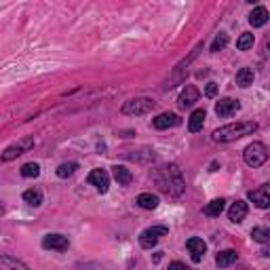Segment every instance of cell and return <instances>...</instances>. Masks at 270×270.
<instances>
[{
	"label": "cell",
	"instance_id": "16",
	"mask_svg": "<svg viewBox=\"0 0 270 270\" xmlns=\"http://www.w3.org/2000/svg\"><path fill=\"white\" fill-rule=\"evenodd\" d=\"M112 173H114V179L118 182V186H129L131 179H133L131 171L127 167H123V165H114V167H112Z\"/></svg>",
	"mask_w": 270,
	"mask_h": 270
},
{
	"label": "cell",
	"instance_id": "24",
	"mask_svg": "<svg viewBox=\"0 0 270 270\" xmlns=\"http://www.w3.org/2000/svg\"><path fill=\"white\" fill-rule=\"evenodd\" d=\"M253 42H255L253 34L245 32V34H241V36H238V40H236V49H238V51H249V49L253 47Z\"/></svg>",
	"mask_w": 270,
	"mask_h": 270
},
{
	"label": "cell",
	"instance_id": "7",
	"mask_svg": "<svg viewBox=\"0 0 270 270\" xmlns=\"http://www.w3.org/2000/svg\"><path fill=\"white\" fill-rule=\"evenodd\" d=\"M238 110H241V104L236 102V99H232V97H224V99H220V102L216 104V114L220 118H228V116L236 114Z\"/></svg>",
	"mask_w": 270,
	"mask_h": 270
},
{
	"label": "cell",
	"instance_id": "15",
	"mask_svg": "<svg viewBox=\"0 0 270 270\" xmlns=\"http://www.w3.org/2000/svg\"><path fill=\"white\" fill-rule=\"evenodd\" d=\"M268 9L266 7H255L253 11H251V15H249V23L253 25V27H262V25H266L268 23Z\"/></svg>",
	"mask_w": 270,
	"mask_h": 270
},
{
	"label": "cell",
	"instance_id": "12",
	"mask_svg": "<svg viewBox=\"0 0 270 270\" xmlns=\"http://www.w3.org/2000/svg\"><path fill=\"white\" fill-rule=\"evenodd\" d=\"M249 201L260 207V209H268L270 207V194H268V184H264V186H260L258 190H251L249 192Z\"/></svg>",
	"mask_w": 270,
	"mask_h": 270
},
{
	"label": "cell",
	"instance_id": "5",
	"mask_svg": "<svg viewBox=\"0 0 270 270\" xmlns=\"http://www.w3.org/2000/svg\"><path fill=\"white\" fill-rule=\"evenodd\" d=\"M167 234H169L167 226H152V228H148L139 234V245L144 249H152L161 241V236H167Z\"/></svg>",
	"mask_w": 270,
	"mask_h": 270
},
{
	"label": "cell",
	"instance_id": "21",
	"mask_svg": "<svg viewBox=\"0 0 270 270\" xmlns=\"http://www.w3.org/2000/svg\"><path fill=\"white\" fill-rule=\"evenodd\" d=\"M0 270H30L23 262L11 258V255H3L0 258Z\"/></svg>",
	"mask_w": 270,
	"mask_h": 270
},
{
	"label": "cell",
	"instance_id": "14",
	"mask_svg": "<svg viewBox=\"0 0 270 270\" xmlns=\"http://www.w3.org/2000/svg\"><path fill=\"white\" fill-rule=\"evenodd\" d=\"M247 218V203L245 201H236L232 203V207L228 209V220L234 224H241Z\"/></svg>",
	"mask_w": 270,
	"mask_h": 270
},
{
	"label": "cell",
	"instance_id": "17",
	"mask_svg": "<svg viewBox=\"0 0 270 270\" xmlns=\"http://www.w3.org/2000/svg\"><path fill=\"white\" fill-rule=\"evenodd\" d=\"M205 110H194L192 112V116H190V121H188V131L190 133H198L203 129V125H205Z\"/></svg>",
	"mask_w": 270,
	"mask_h": 270
},
{
	"label": "cell",
	"instance_id": "6",
	"mask_svg": "<svg viewBox=\"0 0 270 270\" xmlns=\"http://www.w3.org/2000/svg\"><path fill=\"white\" fill-rule=\"evenodd\" d=\"M30 148H34V139H32V137L21 139L19 144H13V146H9V148L3 152V161L9 163V161H13V159H17V156H21L23 152H27Z\"/></svg>",
	"mask_w": 270,
	"mask_h": 270
},
{
	"label": "cell",
	"instance_id": "13",
	"mask_svg": "<svg viewBox=\"0 0 270 270\" xmlns=\"http://www.w3.org/2000/svg\"><path fill=\"white\" fill-rule=\"evenodd\" d=\"M186 247H188V251H190V258H192V262H201L203 260V255H205V251H207V243L203 238H188V243H186Z\"/></svg>",
	"mask_w": 270,
	"mask_h": 270
},
{
	"label": "cell",
	"instance_id": "19",
	"mask_svg": "<svg viewBox=\"0 0 270 270\" xmlns=\"http://www.w3.org/2000/svg\"><path fill=\"white\" fill-rule=\"evenodd\" d=\"M141 209H156L159 207V196L152 194V192H141L137 196V201H135Z\"/></svg>",
	"mask_w": 270,
	"mask_h": 270
},
{
	"label": "cell",
	"instance_id": "4",
	"mask_svg": "<svg viewBox=\"0 0 270 270\" xmlns=\"http://www.w3.org/2000/svg\"><path fill=\"white\" fill-rule=\"evenodd\" d=\"M154 108V102L148 97H135L129 99V102L123 104V114H129V116H141V114H148Z\"/></svg>",
	"mask_w": 270,
	"mask_h": 270
},
{
	"label": "cell",
	"instance_id": "29",
	"mask_svg": "<svg viewBox=\"0 0 270 270\" xmlns=\"http://www.w3.org/2000/svg\"><path fill=\"white\" fill-rule=\"evenodd\" d=\"M205 95L207 97H216L218 95V84L216 82H209L207 87H205Z\"/></svg>",
	"mask_w": 270,
	"mask_h": 270
},
{
	"label": "cell",
	"instance_id": "30",
	"mask_svg": "<svg viewBox=\"0 0 270 270\" xmlns=\"http://www.w3.org/2000/svg\"><path fill=\"white\" fill-rule=\"evenodd\" d=\"M167 270H194V268L186 266L184 262H171V264H169V268H167Z\"/></svg>",
	"mask_w": 270,
	"mask_h": 270
},
{
	"label": "cell",
	"instance_id": "23",
	"mask_svg": "<svg viewBox=\"0 0 270 270\" xmlns=\"http://www.w3.org/2000/svg\"><path fill=\"white\" fill-rule=\"evenodd\" d=\"M23 201L27 205H32V207H40L42 205V192L38 188H30V190H25L23 192Z\"/></svg>",
	"mask_w": 270,
	"mask_h": 270
},
{
	"label": "cell",
	"instance_id": "10",
	"mask_svg": "<svg viewBox=\"0 0 270 270\" xmlns=\"http://www.w3.org/2000/svg\"><path fill=\"white\" fill-rule=\"evenodd\" d=\"M89 184H91V186H95L99 192L104 194L110 188V175L104 171V169H95V171L89 173Z\"/></svg>",
	"mask_w": 270,
	"mask_h": 270
},
{
	"label": "cell",
	"instance_id": "18",
	"mask_svg": "<svg viewBox=\"0 0 270 270\" xmlns=\"http://www.w3.org/2000/svg\"><path fill=\"white\" fill-rule=\"evenodd\" d=\"M253 78H255V74H253V70L251 68H241L238 72H236V76H234V82L238 84V87H249V84H253Z\"/></svg>",
	"mask_w": 270,
	"mask_h": 270
},
{
	"label": "cell",
	"instance_id": "9",
	"mask_svg": "<svg viewBox=\"0 0 270 270\" xmlns=\"http://www.w3.org/2000/svg\"><path fill=\"white\" fill-rule=\"evenodd\" d=\"M42 247L45 249H55V251H66L70 247V241L64 234H47L42 238Z\"/></svg>",
	"mask_w": 270,
	"mask_h": 270
},
{
	"label": "cell",
	"instance_id": "20",
	"mask_svg": "<svg viewBox=\"0 0 270 270\" xmlns=\"http://www.w3.org/2000/svg\"><path fill=\"white\" fill-rule=\"evenodd\" d=\"M236 251L234 249H226V251H220L218 253V258H216V264L220 266V268H228V266H232L234 262H236Z\"/></svg>",
	"mask_w": 270,
	"mask_h": 270
},
{
	"label": "cell",
	"instance_id": "1",
	"mask_svg": "<svg viewBox=\"0 0 270 270\" xmlns=\"http://www.w3.org/2000/svg\"><path fill=\"white\" fill-rule=\"evenodd\" d=\"M156 184H159V188L171 198H177L182 196V192L186 190V182H184V175L179 171L177 165H165L159 169V173L154 175Z\"/></svg>",
	"mask_w": 270,
	"mask_h": 270
},
{
	"label": "cell",
	"instance_id": "8",
	"mask_svg": "<svg viewBox=\"0 0 270 270\" xmlns=\"http://www.w3.org/2000/svg\"><path fill=\"white\" fill-rule=\"evenodd\" d=\"M198 95H201V93H198V89L194 87V84H186V87H184V91L179 93V97H177V106L184 108V110L192 108L198 102Z\"/></svg>",
	"mask_w": 270,
	"mask_h": 270
},
{
	"label": "cell",
	"instance_id": "3",
	"mask_svg": "<svg viewBox=\"0 0 270 270\" xmlns=\"http://www.w3.org/2000/svg\"><path fill=\"white\" fill-rule=\"evenodd\" d=\"M243 161L249 165V167H262L266 161H268V150L264 144H260V141H253V144H249L243 152Z\"/></svg>",
	"mask_w": 270,
	"mask_h": 270
},
{
	"label": "cell",
	"instance_id": "2",
	"mask_svg": "<svg viewBox=\"0 0 270 270\" xmlns=\"http://www.w3.org/2000/svg\"><path fill=\"white\" fill-rule=\"evenodd\" d=\"M253 131H258V125L253 121L247 123H232V125H224L218 131H213V139L216 141H234L245 135H251Z\"/></svg>",
	"mask_w": 270,
	"mask_h": 270
},
{
	"label": "cell",
	"instance_id": "22",
	"mask_svg": "<svg viewBox=\"0 0 270 270\" xmlns=\"http://www.w3.org/2000/svg\"><path fill=\"white\" fill-rule=\"evenodd\" d=\"M224 207H226V201H224V198H216V201H211V203L203 209V213H205V216H209V218H218L220 213L224 211Z\"/></svg>",
	"mask_w": 270,
	"mask_h": 270
},
{
	"label": "cell",
	"instance_id": "11",
	"mask_svg": "<svg viewBox=\"0 0 270 270\" xmlns=\"http://www.w3.org/2000/svg\"><path fill=\"white\" fill-rule=\"evenodd\" d=\"M179 123H182V118L177 114L165 112V114H159V116L152 121V127H154V129H159V131H163V129H171V127H177Z\"/></svg>",
	"mask_w": 270,
	"mask_h": 270
},
{
	"label": "cell",
	"instance_id": "28",
	"mask_svg": "<svg viewBox=\"0 0 270 270\" xmlns=\"http://www.w3.org/2000/svg\"><path fill=\"white\" fill-rule=\"evenodd\" d=\"M251 236H253V241H258V243H268V241H270V230L268 228H253Z\"/></svg>",
	"mask_w": 270,
	"mask_h": 270
},
{
	"label": "cell",
	"instance_id": "26",
	"mask_svg": "<svg viewBox=\"0 0 270 270\" xmlns=\"http://www.w3.org/2000/svg\"><path fill=\"white\" fill-rule=\"evenodd\" d=\"M76 169H78L76 163H62V165L57 167V177L66 179V177H70V175H74Z\"/></svg>",
	"mask_w": 270,
	"mask_h": 270
},
{
	"label": "cell",
	"instance_id": "25",
	"mask_svg": "<svg viewBox=\"0 0 270 270\" xmlns=\"http://www.w3.org/2000/svg\"><path fill=\"white\" fill-rule=\"evenodd\" d=\"M226 45H228V34L220 32L216 38H213V42H211V53H218V51L226 49Z\"/></svg>",
	"mask_w": 270,
	"mask_h": 270
},
{
	"label": "cell",
	"instance_id": "27",
	"mask_svg": "<svg viewBox=\"0 0 270 270\" xmlns=\"http://www.w3.org/2000/svg\"><path fill=\"white\" fill-rule=\"evenodd\" d=\"M21 175L23 177H38L40 175V165L38 163H25L21 167Z\"/></svg>",
	"mask_w": 270,
	"mask_h": 270
}]
</instances>
